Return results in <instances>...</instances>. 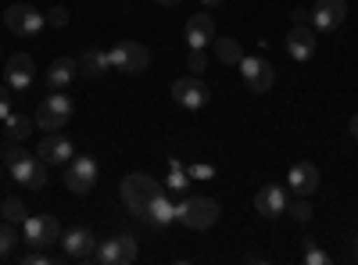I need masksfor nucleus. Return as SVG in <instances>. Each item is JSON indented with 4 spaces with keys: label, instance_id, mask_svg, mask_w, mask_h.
Masks as SVG:
<instances>
[{
    "label": "nucleus",
    "instance_id": "1",
    "mask_svg": "<svg viewBox=\"0 0 358 265\" xmlns=\"http://www.w3.org/2000/svg\"><path fill=\"white\" fill-rule=\"evenodd\" d=\"M118 194H122V204L133 212V215H147V208H151V201L162 194L158 180L147 172H129L122 183H118Z\"/></svg>",
    "mask_w": 358,
    "mask_h": 265
},
{
    "label": "nucleus",
    "instance_id": "2",
    "mask_svg": "<svg viewBox=\"0 0 358 265\" xmlns=\"http://www.w3.org/2000/svg\"><path fill=\"white\" fill-rule=\"evenodd\" d=\"M176 222H183L187 229H208L219 222V201L212 197H187L176 204Z\"/></svg>",
    "mask_w": 358,
    "mask_h": 265
},
{
    "label": "nucleus",
    "instance_id": "3",
    "mask_svg": "<svg viewBox=\"0 0 358 265\" xmlns=\"http://www.w3.org/2000/svg\"><path fill=\"white\" fill-rule=\"evenodd\" d=\"M108 62H111V69L126 72V76H140V72H147V65H151V50H147L143 43H136V40H118L108 50Z\"/></svg>",
    "mask_w": 358,
    "mask_h": 265
},
{
    "label": "nucleus",
    "instance_id": "4",
    "mask_svg": "<svg viewBox=\"0 0 358 265\" xmlns=\"http://www.w3.org/2000/svg\"><path fill=\"white\" fill-rule=\"evenodd\" d=\"M72 111H76V108H72V97H65L62 90H54V94L43 97L40 108H36V126L47 129V133H57V129L69 126Z\"/></svg>",
    "mask_w": 358,
    "mask_h": 265
},
{
    "label": "nucleus",
    "instance_id": "5",
    "mask_svg": "<svg viewBox=\"0 0 358 265\" xmlns=\"http://www.w3.org/2000/svg\"><path fill=\"white\" fill-rule=\"evenodd\" d=\"M25 229V244L29 248H54V244H62V222H57L54 215H29L22 222Z\"/></svg>",
    "mask_w": 358,
    "mask_h": 265
},
{
    "label": "nucleus",
    "instance_id": "6",
    "mask_svg": "<svg viewBox=\"0 0 358 265\" xmlns=\"http://www.w3.org/2000/svg\"><path fill=\"white\" fill-rule=\"evenodd\" d=\"M136 255H140L136 251V237H129V233H115V237L97 244L94 262H101V265H129V262H136Z\"/></svg>",
    "mask_w": 358,
    "mask_h": 265
},
{
    "label": "nucleus",
    "instance_id": "7",
    "mask_svg": "<svg viewBox=\"0 0 358 265\" xmlns=\"http://www.w3.org/2000/svg\"><path fill=\"white\" fill-rule=\"evenodd\" d=\"M236 69H241V76H244V83H248V90H251V94H268V90H273L276 69L268 65L265 57H258V54H244Z\"/></svg>",
    "mask_w": 358,
    "mask_h": 265
},
{
    "label": "nucleus",
    "instance_id": "8",
    "mask_svg": "<svg viewBox=\"0 0 358 265\" xmlns=\"http://www.w3.org/2000/svg\"><path fill=\"white\" fill-rule=\"evenodd\" d=\"M8 172H11V180L22 183L25 190H43L50 183L47 180V162L40 155H22L15 165H8Z\"/></svg>",
    "mask_w": 358,
    "mask_h": 265
},
{
    "label": "nucleus",
    "instance_id": "9",
    "mask_svg": "<svg viewBox=\"0 0 358 265\" xmlns=\"http://www.w3.org/2000/svg\"><path fill=\"white\" fill-rule=\"evenodd\" d=\"M172 97H176L179 108L201 111V108H208V101H212V90L204 86L201 76H183V79H176V83H172Z\"/></svg>",
    "mask_w": 358,
    "mask_h": 265
},
{
    "label": "nucleus",
    "instance_id": "10",
    "mask_svg": "<svg viewBox=\"0 0 358 265\" xmlns=\"http://www.w3.org/2000/svg\"><path fill=\"white\" fill-rule=\"evenodd\" d=\"M4 25L11 29L15 36H36L40 29L47 25V15H40L33 4H11L4 11Z\"/></svg>",
    "mask_w": 358,
    "mask_h": 265
},
{
    "label": "nucleus",
    "instance_id": "11",
    "mask_svg": "<svg viewBox=\"0 0 358 265\" xmlns=\"http://www.w3.org/2000/svg\"><path fill=\"white\" fill-rule=\"evenodd\" d=\"M97 244H101V241H97L86 226H72L69 233H62V248H65V258H69V262H94Z\"/></svg>",
    "mask_w": 358,
    "mask_h": 265
},
{
    "label": "nucleus",
    "instance_id": "12",
    "mask_svg": "<svg viewBox=\"0 0 358 265\" xmlns=\"http://www.w3.org/2000/svg\"><path fill=\"white\" fill-rule=\"evenodd\" d=\"M348 18V0H315L312 8V29L315 33H334Z\"/></svg>",
    "mask_w": 358,
    "mask_h": 265
},
{
    "label": "nucleus",
    "instance_id": "13",
    "mask_svg": "<svg viewBox=\"0 0 358 265\" xmlns=\"http://www.w3.org/2000/svg\"><path fill=\"white\" fill-rule=\"evenodd\" d=\"M94 183H97V162L86 158V155L72 158L69 169H65V187L72 194H90V190H94Z\"/></svg>",
    "mask_w": 358,
    "mask_h": 265
},
{
    "label": "nucleus",
    "instance_id": "14",
    "mask_svg": "<svg viewBox=\"0 0 358 265\" xmlns=\"http://www.w3.org/2000/svg\"><path fill=\"white\" fill-rule=\"evenodd\" d=\"M287 208H290V197H287V190H283L280 183H265V187L255 194V212H258L262 219H280Z\"/></svg>",
    "mask_w": 358,
    "mask_h": 265
},
{
    "label": "nucleus",
    "instance_id": "15",
    "mask_svg": "<svg viewBox=\"0 0 358 265\" xmlns=\"http://www.w3.org/2000/svg\"><path fill=\"white\" fill-rule=\"evenodd\" d=\"M322 183V176L312 162H294L290 172H287V187L294 190V197H312Z\"/></svg>",
    "mask_w": 358,
    "mask_h": 265
},
{
    "label": "nucleus",
    "instance_id": "16",
    "mask_svg": "<svg viewBox=\"0 0 358 265\" xmlns=\"http://www.w3.org/2000/svg\"><path fill=\"white\" fill-rule=\"evenodd\" d=\"M315 47H319V40H315V29H312V25H294V29H290V36H287V54L294 57L297 65L312 62V57H315Z\"/></svg>",
    "mask_w": 358,
    "mask_h": 265
},
{
    "label": "nucleus",
    "instance_id": "17",
    "mask_svg": "<svg viewBox=\"0 0 358 265\" xmlns=\"http://www.w3.org/2000/svg\"><path fill=\"white\" fill-rule=\"evenodd\" d=\"M36 155L47 162V165H69L72 162V140L62 136V133H47L36 147Z\"/></svg>",
    "mask_w": 358,
    "mask_h": 265
},
{
    "label": "nucleus",
    "instance_id": "18",
    "mask_svg": "<svg viewBox=\"0 0 358 265\" xmlns=\"http://www.w3.org/2000/svg\"><path fill=\"white\" fill-rule=\"evenodd\" d=\"M33 76H36V65H33V57L29 54H11L8 57V86L11 90H29L33 86Z\"/></svg>",
    "mask_w": 358,
    "mask_h": 265
},
{
    "label": "nucleus",
    "instance_id": "19",
    "mask_svg": "<svg viewBox=\"0 0 358 265\" xmlns=\"http://www.w3.org/2000/svg\"><path fill=\"white\" fill-rule=\"evenodd\" d=\"M187 43L190 47H208V43H212L215 40V18L212 15H208V11H197V15H190V22H187Z\"/></svg>",
    "mask_w": 358,
    "mask_h": 265
},
{
    "label": "nucleus",
    "instance_id": "20",
    "mask_svg": "<svg viewBox=\"0 0 358 265\" xmlns=\"http://www.w3.org/2000/svg\"><path fill=\"white\" fill-rule=\"evenodd\" d=\"M76 79H79V57H57V62L47 69V86L50 90H69Z\"/></svg>",
    "mask_w": 358,
    "mask_h": 265
},
{
    "label": "nucleus",
    "instance_id": "21",
    "mask_svg": "<svg viewBox=\"0 0 358 265\" xmlns=\"http://www.w3.org/2000/svg\"><path fill=\"white\" fill-rule=\"evenodd\" d=\"M108 69H111L108 54L97 50V47H90V50L79 57V76H83V79H97V76H104Z\"/></svg>",
    "mask_w": 358,
    "mask_h": 265
},
{
    "label": "nucleus",
    "instance_id": "22",
    "mask_svg": "<svg viewBox=\"0 0 358 265\" xmlns=\"http://www.w3.org/2000/svg\"><path fill=\"white\" fill-rule=\"evenodd\" d=\"M33 126H36V119H29V115L11 111L8 119H4V136H8V143H22L29 133H33Z\"/></svg>",
    "mask_w": 358,
    "mask_h": 265
},
{
    "label": "nucleus",
    "instance_id": "23",
    "mask_svg": "<svg viewBox=\"0 0 358 265\" xmlns=\"http://www.w3.org/2000/svg\"><path fill=\"white\" fill-rule=\"evenodd\" d=\"M151 226H169V222H176V204L165 197V194H158L155 201H151V208H147V215H143Z\"/></svg>",
    "mask_w": 358,
    "mask_h": 265
},
{
    "label": "nucleus",
    "instance_id": "24",
    "mask_svg": "<svg viewBox=\"0 0 358 265\" xmlns=\"http://www.w3.org/2000/svg\"><path fill=\"white\" fill-rule=\"evenodd\" d=\"M215 57H219L222 65H241V57H244L241 40H236V36H222V40H215Z\"/></svg>",
    "mask_w": 358,
    "mask_h": 265
},
{
    "label": "nucleus",
    "instance_id": "25",
    "mask_svg": "<svg viewBox=\"0 0 358 265\" xmlns=\"http://www.w3.org/2000/svg\"><path fill=\"white\" fill-rule=\"evenodd\" d=\"M0 212H4V219H8V222H25V219H29L25 204H22L18 197H4V204H0Z\"/></svg>",
    "mask_w": 358,
    "mask_h": 265
},
{
    "label": "nucleus",
    "instance_id": "26",
    "mask_svg": "<svg viewBox=\"0 0 358 265\" xmlns=\"http://www.w3.org/2000/svg\"><path fill=\"white\" fill-rule=\"evenodd\" d=\"M15 244H18V237H15V222L4 219V226H0V258H11Z\"/></svg>",
    "mask_w": 358,
    "mask_h": 265
},
{
    "label": "nucleus",
    "instance_id": "27",
    "mask_svg": "<svg viewBox=\"0 0 358 265\" xmlns=\"http://www.w3.org/2000/svg\"><path fill=\"white\" fill-rule=\"evenodd\" d=\"M187 69H190V76H204V69H208V54H204L201 47H190V54H187Z\"/></svg>",
    "mask_w": 358,
    "mask_h": 265
},
{
    "label": "nucleus",
    "instance_id": "28",
    "mask_svg": "<svg viewBox=\"0 0 358 265\" xmlns=\"http://www.w3.org/2000/svg\"><path fill=\"white\" fill-rule=\"evenodd\" d=\"M305 262H308V265H326V262H330V255H326V251L308 237V241H305Z\"/></svg>",
    "mask_w": 358,
    "mask_h": 265
},
{
    "label": "nucleus",
    "instance_id": "29",
    "mask_svg": "<svg viewBox=\"0 0 358 265\" xmlns=\"http://www.w3.org/2000/svg\"><path fill=\"white\" fill-rule=\"evenodd\" d=\"M287 212L294 215V222H308V219H312V204H308V197H297Z\"/></svg>",
    "mask_w": 358,
    "mask_h": 265
},
{
    "label": "nucleus",
    "instance_id": "30",
    "mask_svg": "<svg viewBox=\"0 0 358 265\" xmlns=\"http://www.w3.org/2000/svg\"><path fill=\"white\" fill-rule=\"evenodd\" d=\"M8 115H11V86L0 83V122H4Z\"/></svg>",
    "mask_w": 358,
    "mask_h": 265
},
{
    "label": "nucleus",
    "instance_id": "31",
    "mask_svg": "<svg viewBox=\"0 0 358 265\" xmlns=\"http://www.w3.org/2000/svg\"><path fill=\"white\" fill-rule=\"evenodd\" d=\"M47 25L65 29V25H69V11H65V8H50V11H47Z\"/></svg>",
    "mask_w": 358,
    "mask_h": 265
},
{
    "label": "nucleus",
    "instance_id": "32",
    "mask_svg": "<svg viewBox=\"0 0 358 265\" xmlns=\"http://www.w3.org/2000/svg\"><path fill=\"white\" fill-rule=\"evenodd\" d=\"M22 262H25V265H47V262H50V255H47L43 248H33L29 255H22Z\"/></svg>",
    "mask_w": 358,
    "mask_h": 265
},
{
    "label": "nucleus",
    "instance_id": "33",
    "mask_svg": "<svg viewBox=\"0 0 358 265\" xmlns=\"http://www.w3.org/2000/svg\"><path fill=\"white\" fill-rule=\"evenodd\" d=\"M22 155H29V151H25V147H18V143H11V147H8V151H4V155H0V165H15V162H18Z\"/></svg>",
    "mask_w": 358,
    "mask_h": 265
},
{
    "label": "nucleus",
    "instance_id": "34",
    "mask_svg": "<svg viewBox=\"0 0 358 265\" xmlns=\"http://www.w3.org/2000/svg\"><path fill=\"white\" fill-rule=\"evenodd\" d=\"M294 25H312V8H297L294 11Z\"/></svg>",
    "mask_w": 358,
    "mask_h": 265
},
{
    "label": "nucleus",
    "instance_id": "35",
    "mask_svg": "<svg viewBox=\"0 0 358 265\" xmlns=\"http://www.w3.org/2000/svg\"><path fill=\"white\" fill-rule=\"evenodd\" d=\"M169 187H172V190H183V187H187V176L176 169V172H172V180H169Z\"/></svg>",
    "mask_w": 358,
    "mask_h": 265
},
{
    "label": "nucleus",
    "instance_id": "36",
    "mask_svg": "<svg viewBox=\"0 0 358 265\" xmlns=\"http://www.w3.org/2000/svg\"><path fill=\"white\" fill-rule=\"evenodd\" d=\"M158 4H162V8H179L183 0H158Z\"/></svg>",
    "mask_w": 358,
    "mask_h": 265
},
{
    "label": "nucleus",
    "instance_id": "37",
    "mask_svg": "<svg viewBox=\"0 0 358 265\" xmlns=\"http://www.w3.org/2000/svg\"><path fill=\"white\" fill-rule=\"evenodd\" d=\"M351 136L358 140V115H351Z\"/></svg>",
    "mask_w": 358,
    "mask_h": 265
},
{
    "label": "nucleus",
    "instance_id": "38",
    "mask_svg": "<svg viewBox=\"0 0 358 265\" xmlns=\"http://www.w3.org/2000/svg\"><path fill=\"white\" fill-rule=\"evenodd\" d=\"M204 4H208V8H219V4H222V0H204Z\"/></svg>",
    "mask_w": 358,
    "mask_h": 265
},
{
    "label": "nucleus",
    "instance_id": "39",
    "mask_svg": "<svg viewBox=\"0 0 358 265\" xmlns=\"http://www.w3.org/2000/svg\"><path fill=\"white\" fill-rule=\"evenodd\" d=\"M355 258H358V241H355Z\"/></svg>",
    "mask_w": 358,
    "mask_h": 265
}]
</instances>
